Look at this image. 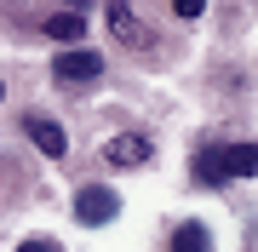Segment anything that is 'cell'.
<instances>
[{
  "label": "cell",
  "mask_w": 258,
  "mask_h": 252,
  "mask_svg": "<svg viewBox=\"0 0 258 252\" xmlns=\"http://www.w3.org/2000/svg\"><path fill=\"white\" fill-rule=\"evenodd\" d=\"M52 75L63 80V86H81V80H98L103 75V57L92 52V46H63L52 57Z\"/></svg>",
  "instance_id": "obj_2"
},
{
  "label": "cell",
  "mask_w": 258,
  "mask_h": 252,
  "mask_svg": "<svg viewBox=\"0 0 258 252\" xmlns=\"http://www.w3.org/2000/svg\"><path fill=\"white\" fill-rule=\"evenodd\" d=\"M40 29H46L52 40H63V46H81V35H86V18H81V12H52V18L40 23Z\"/></svg>",
  "instance_id": "obj_8"
},
{
  "label": "cell",
  "mask_w": 258,
  "mask_h": 252,
  "mask_svg": "<svg viewBox=\"0 0 258 252\" xmlns=\"http://www.w3.org/2000/svg\"><path fill=\"white\" fill-rule=\"evenodd\" d=\"M172 12H178V18H201L207 0H172Z\"/></svg>",
  "instance_id": "obj_10"
},
{
  "label": "cell",
  "mask_w": 258,
  "mask_h": 252,
  "mask_svg": "<svg viewBox=\"0 0 258 252\" xmlns=\"http://www.w3.org/2000/svg\"><path fill=\"white\" fill-rule=\"evenodd\" d=\"M120 218V195L109 184H81L75 189V224L81 229H103V224H115Z\"/></svg>",
  "instance_id": "obj_1"
},
{
  "label": "cell",
  "mask_w": 258,
  "mask_h": 252,
  "mask_svg": "<svg viewBox=\"0 0 258 252\" xmlns=\"http://www.w3.org/2000/svg\"><path fill=\"white\" fill-rule=\"evenodd\" d=\"M23 132H29V143H35L46 160H63L69 155V132L52 121V115H23Z\"/></svg>",
  "instance_id": "obj_4"
},
{
  "label": "cell",
  "mask_w": 258,
  "mask_h": 252,
  "mask_svg": "<svg viewBox=\"0 0 258 252\" xmlns=\"http://www.w3.org/2000/svg\"><path fill=\"white\" fill-rule=\"evenodd\" d=\"M207 246H212V229L195 224V218H184V224L172 229V252H207Z\"/></svg>",
  "instance_id": "obj_9"
},
{
  "label": "cell",
  "mask_w": 258,
  "mask_h": 252,
  "mask_svg": "<svg viewBox=\"0 0 258 252\" xmlns=\"http://www.w3.org/2000/svg\"><path fill=\"white\" fill-rule=\"evenodd\" d=\"M189 178H195V189H218V184H224V155H218V149H195Z\"/></svg>",
  "instance_id": "obj_7"
},
{
  "label": "cell",
  "mask_w": 258,
  "mask_h": 252,
  "mask_svg": "<svg viewBox=\"0 0 258 252\" xmlns=\"http://www.w3.org/2000/svg\"><path fill=\"white\" fill-rule=\"evenodd\" d=\"M103 18H109V35L120 40V46H149L144 23L132 18V0H103Z\"/></svg>",
  "instance_id": "obj_5"
},
{
  "label": "cell",
  "mask_w": 258,
  "mask_h": 252,
  "mask_svg": "<svg viewBox=\"0 0 258 252\" xmlns=\"http://www.w3.org/2000/svg\"><path fill=\"white\" fill-rule=\"evenodd\" d=\"M81 6H86V0H63V12H81Z\"/></svg>",
  "instance_id": "obj_12"
},
{
  "label": "cell",
  "mask_w": 258,
  "mask_h": 252,
  "mask_svg": "<svg viewBox=\"0 0 258 252\" xmlns=\"http://www.w3.org/2000/svg\"><path fill=\"white\" fill-rule=\"evenodd\" d=\"M103 160H109V166H120V172L149 166V160H155V143H149L144 132H115V138L103 143Z\"/></svg>",
  "instance_id": "obj_3"
},
{
  "label": "cell",
  "mask_w": 258,
  "mask_h": 252,
  "mask_svg": "<svg viewBox=\"0 0 258 252\" xmlns=\"http://www.w3.org/2000/svg\"><path fill=\"white\" fill-rule=\"evenodd\" d=\"M18 252H57V241H23Z\"/></svg>",
  "instance_id": "obj_11"
},
{
  "label": "cell",
  "mask_w": 258,
  "mask_h": 252,
  "mask_svg": "<svg viewBox=\"0 0 258 252\" xmlns=\"http://www.w3.org/2000/svg\"><path fill=\"white\" fill-rule=\"evenodd\" d=\"M0 103H6V80H0Z\"/></svg>",
  "instance_id": "obj_13"
},
{
  "label": "cell",
  "mask_w": 258,
  "mask_h": 252,
  "mask_svg": "<svg viewBox=\"0 0 258 252\" xmlns=\"http://www.w3.org/2000/svg\"><path fill=\"white\" fill-rule=\"evenodd\" d=\"M218 155H224V184H241V178L258 172V149L252 143H230V149H218Z\"/></svg>",
  "instance_id": "obj_6"
}]
</instances>
